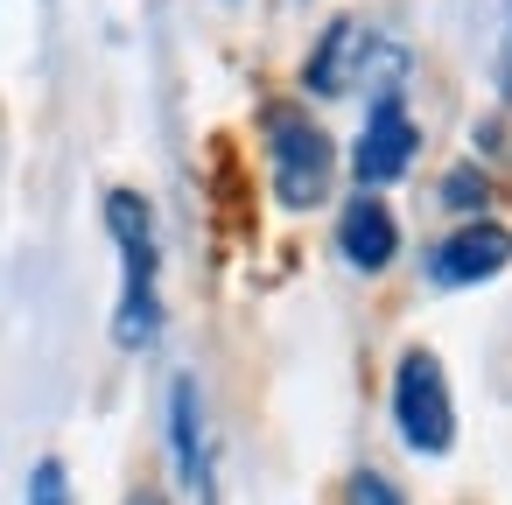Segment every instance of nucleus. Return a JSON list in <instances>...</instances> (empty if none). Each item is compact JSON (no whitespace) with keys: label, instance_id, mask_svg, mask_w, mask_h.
Returning a JSON list of instances; mask_svg holds the SVG:
<instances>
[{"label":"nucleus","instance_id":"obj_2","mask_svg":"<svg viewBox=\"0 0 512 505\" xmlns=\"http://www.w3.org/2000/svg\"><path fill=\"white\" fill-rule=\"evenodd\" d=\"M400 71H407V50L386 43L379 29H365V22L344 15V22H330L323 43L309 50L302 85H309L316 99H344V92H400Z\"/></svg>","mask_w":512,"mask_h":505},{"label":"nucleus","instance_id":"obj_5","mask_svg":"<svg viewBox=\"0 0 512 505\" xmlns=\"http://www.w3.org/2000/svg\"><path fill=\"white\" fill-rule=\"evenodd\" d=\"M414 148H421V127L407 120V99H400V92H372V106H365V134H358V148H351V176H358V190H386V183H400V176L414 169Z\"/></svg>","mask_w":512,"mask_h":505},{"label":"nucleus","instance_id":"obj_4","mask_svg":"<svg viewBox=\"0 0 512 505\" xmlns=\"http://www.w3.org/2000/svg\"><path fill=\"white\" fill-rule=\"evenodd\" d=\"M393 428L414 456H449L456 449V400L442 379L435 351H400L393 365Z\"/></svg>","mask_w":512,"mask_h":505},{"label":"nucleus","instance_id":"obj_12","mask_svg":"<svg viewBox=\"0 0 512 505\" xmlns=\"http://www.w3.org/2000/svg\"><path fill=\"white\" fill-rule=\"evenodd\" d=\"M134 505H162V498H155V491H134Z\"/></svg>","mask_w":512,"mask_h":505},{"label":"nucleus","instance_id":"obj_6","mask_svg":"<svg viewBox=\"0 0 512 505\" xmlns=\"http://www.w3.org/2000/svg\"><path fill=\"white\" fill-rule=\"evenodd\" d=\"M505 267H512V232L498 218H470V225H456L428 253V281L435 288H477V281H498Z\"/></svg>","mask_w":512,"mask_h":505},{"label":"nucleus","instance_id":"obj_11","mask_svg":"<svg viewBox=\"0 0 512 505\" xmlns=\"http://www.w3.org/2000/svg\"><path fill=\"white\" fill-rule=\"evenodd\" d=\"M351 505H407V498H400L379 470H358V477H351Z\"/></svg>","mask_w":512,"mask_h":505},{"label":"nucleus","instance_id":"obj_13","mask_svg":"<svg viewBox=\"0 0 512 505\" xmlns=\"http://www.w3.org/2000/svg\"><path fill=\"white\" fill-rule=\"evenodd\" d=\"M204 505H211V491H204Z\"/></svg>","mask_w":512,"mask_h":505},{"label":"nucleus","instance_id":"obj_9","mask_svg":"<svg viewBox=\"0 0 512 505\" xmlns=\"http://www.w3.org/2000/svg\"><path fill=\"white\" fill-rule=\"evenodd\" d=\"M22 505H71V470L57 463V456H43L36 470H29V498Z\"/></svg>","mask_w":512,"mask_h":505},{"label":"nucleus","instance_id":"obj_3","mask_svg":"<svg viewBox=\"0 0 512 505\" xmlns=\"http://www.w3.org/2000/svg\"><path fill=\"white\" fill-rule=\"evenodd\" d=\"M267 176L281 211H316L337 183V148L302 106H267Z\"/></svg>","mask_w":512,"mask_h":505},{"label":"nucleus","instance_id":"obj_8","mask_svg":"<svg viewBox=\"0 0 512 505\" xmlns=\"http://www.w3.org/2000/svg\"><path fill=\"white\" fill-rule=\"evenodd\" d=\"M169 456H176V477L204 498L211 491V435H204V393L190 372H176V386H169Z\"/></svg>","mask_w":512,"mask_h":505},{"label":"nucleus","instance_id":"obj_1","mask_svg":"<svg viewBox=\"0 0 512 505\" xmlns=\"http://www.w3.org/2000/svg\"><path fill=\"white\" fill-rule=\"evenodd\" d=\"M106 232L120 246V302H113V344L148 351L162 337V232L141 190H106Z\"/></svg>","mask_w":512,"mask_h":505},{"label":"nucleus","instance_id":"obj_10","mask_svg":"<svg viewBox=\"0 0 512 505\" xmlns=\"http://www.w3.org/2000/svg\"><path fill=\"white\" fill-rule=\"evenodd\" d=\"M484 197H491V183H484V176H477L470 162H463V169H456V176L442 183V204H449V211H477Z\"/></svg>","mask_w":512,"mask_h":505},{"label":"nucleus","instance_id":"obj_7","mask_svg":"<svg viewBox=\"0 0 512 505\" xmlns=\"http://www.w3.org/2000/svg\"><path fill=\"white\" fill-rule=\"evenodd\" d=\"M337 253H344L358 274L393 267V253H400V218H393L372 190H358V197L344 204V218H337Z\"/></svg>","mask_w":512,"mask_h":505}]
</instances>
